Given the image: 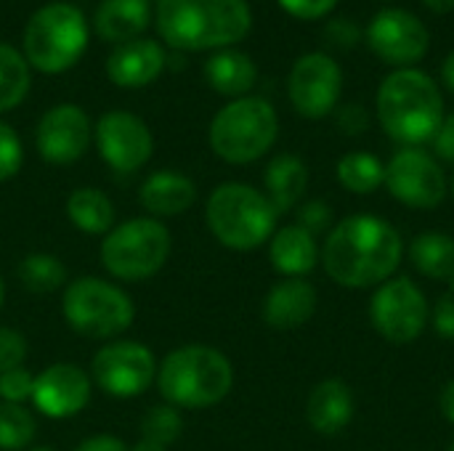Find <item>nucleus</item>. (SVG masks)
I'll use <instances>...</instances> for the list:
<instances>
[{
    "mask_svg": "<svg viewBox=\"0 0 454 451\" xmlns=\"http://www.w3.org/2000/svg\"><path fill=\"white\" fill-rule=\"evenodd\" d=\"M404 258L402 234L372 213L348 215L335 223L319 250L327 276L348 290L380 287Z\"/></svg>",
    "mask_w": 454,
    "mask_h": 451,
    "instance_id": "obj_1",
    "label": "nucleus"
},
{
    "mask_svg": "<svg viewBox=\"0 0 454 451\" xmlns=\"http://www.w3.org/2000/svg\"><path fill=\"white\" fill-rule=\"evenodd\" d=\"M154 21L176 51H223L247 37L253 11L247 0H157Z\"/></svg>",
    "mask_w": 454,
    "mask_h": 451,
    "instance_id": "obj_2",
    "label": "nucleus"
},
{
    "mask_svg": "<svg viewBox=\"0 0 454 451\" xmlns=\"http://www.w3.org/2000/svg\"><path fill=\"white\" fill-rule=\"evenodd\" d=\"M378 120L396 144L420 149L431 144L444 120V98L434 77L423 69H394L378 88Z\"/></svg>",
    "mask_w": 454,
    "mask_h": 451,
    "instance_id": "obj_3",
    "label": "nucleus"
},
{
    "mask_svg": "<svg viewBox=\"0 0 454 451\" xmlns=\"http://www.w3.org/2000/svg\"><path fill=\"white\" fill-rule=\"evenodd\" d=\"M165 404L176 409L218 407L234 388V367L226 354L213 346L189 343L173 348L157 364L154 380Z\"/></svg>",
    "mask_w": 454,
    "mask_h": 451,
    "instance_id": "obj_4",
    "label": "nucleus"
},
{
    "mask_svg": "<svg viewBox=\"0 0 454 451\" xmlns=\"http://www.w3.org/2000/svg\"><path fill=\"white\" fill-rule=\"evenodd\" d=\"M277 221L279 213L269 197L250 183H221L205 202V223L210 234L215 242L237 253H250L266 245L277 231Z\"/></svg>",
    "mask_w": 454,
    "mask_h": 451,
    "instance_id": "obj_5",
    "label": "nucleus"
},
{
    "mask_svg": "<svg viewBox=\"0 0 454 451\" xmlns=\"http://www.w3.org/2000/svg\"><path fill=\"white\" fill-rule=\"evenodd\" d=\"M173 253V234L165 226V221L138 215L128 218L122 223H114V229L101 237L98 258L104 271L128 284L146 282L157 276Z\"/></svg>",
    "mask_w": 454,
    "mask_h": 451,
    "instance_id": "obj_6",
    "label": "nucleus"
},
{
    "mask_svg": "<svg viewBox=\"0 0 454 451\" xmlns=\"http://www.w3.org/2000/svg\"><path fill=\"white\" fill-rule=\"evenodd\" d=\"M279 136L277 109L261 96H242L218 109L210 122L207 141L218 159L229 165H250L271 146Z\"/></svg>",
    "mask_w": 454,
    "mask_h": 451,
    "instance_id": "obj_7",
    "label": "nucleus"
},
{
    "mask_svg": "<svg viewBox=\"0 0 454 451\" xmlns=\"http://www.w3.org/2000/svg\"><path fill=\"white\" fill-rule=\"evenodd\" d=\"M85 13L64 0L37 8L24 27V58L43 74L72 69L88 48Z\"/></svg>",
    "mask_w": 454,
    "mask_h": 451,
    "instance_id": "obj_8",
    "label": "nucleus"
},
{
    "mask_svg": "<svg viewBox=\"0 0 454 451\" xmlns=\"http://www.w3.org/2000/svg\"><path fill=\"white\" fill-rule=\"evenodd\" d=\"M61 314L69 330L90 340H117L136 322L133 298L101 276L69 279L61 295Z\"/></svg>",
    "mask_w": 454,
    "mask_h": 451,
    "instance_id": "obj_9",
    "label": "nucleus"
},
{
    "mask_svg": "<svg viewBox=\"0 0 454 451\" xmlns=\"http://www.w3.org/2000/svg\"><path fill=\"white\" fill-rule=\"evenodd\" d=\"M370 322L386 343L410 346L426 332L431 306L410 276H396L375 290L370 300Z\"/></svg>",
    "mask_w": 454,
    "mask_h": 451,
    "instance_id": "obj_10",
    "label": "nucleus"
},
{
    "mask_svg": "<svg viewBox=\"0 0 454 451\" xmlns=\"http://www.w3.org/2000/svg\"><path fill=\"white\" fill-rule=\"evenodd\" d=\"M157 356L138 340H109L90 359V380L114 399H136L157 380Z\"/></svg>",
    "mask_w": 454,
    "mask_h": 451,
    "instance_id": "obj_11",
    "label": "nucleus"
},
{
    "mask_svg": "<svg viewBox=\"0 0 454 451\" xmlns=\"http://www.w3.org/2000/svg\"><path fill=\"white\" fill-rule=\"evenodd\" d=\"M388 194L415 210H434L447 197V175L434 154L404 146L399 149L386 165V183Z\"/></svg>",
    "mask_w": 454,
    "mask_h": 451,
    "instance_id": "obj_12",
    "label": "nucleus"
},
{
    "mask_svg": "<svg viewBox=\"0 0 454 451\" xmlns=\"http://www.w3.org/2000/svg\"><path fill=\"white\" fill-rule=\"evenodd\" d=\"M93 144L104 165L114 173H138L154 154V136L149 125L125 109L104 112L93 125Z\"/></svg>",
    "mask_w": 454,
    "mask_h": 451,
    "instance_id": "obj_13",
    "label": "nucleus"
},
{
    "mask_svg": "<svg viewBox=\"0 0 454 451\" xmlns=\"http://www.w3.org/2000/svg\"><path fill=\"white\" fill-rule=\"evenodd\" d=\"M364 40L380 61L396 69H410L423 61L431 45L428 27L404 8L378 11L364 29Z\"/></svg>",
    "mask_w": 454,
    "mask_h": 451,
    "instance_id": "obj_14",
    "label": "nucleus"
},
{
    "mask_svg": "<svg viewBox=\"0 0 454 451\" xmlns=\"http://www.w3.org/2000/svg\"><path fill=\"white\" fill-rule=\"evenodd\" d=\"M343 72L338 61L322 51L301 56L287 77V96L293 109L306 120H325L340 101Z\"/></svg>",
    "mask_w": 454,
    "mask_h": 451,
    "instance_id": "obj_15",
    "label": "nucleus"
},
{
    "mask_svg": "<svg viewBox=\"0 0 454 451\" xmlns=\"http://www.w3.org/2000/svg\"><path fill=\"white\" fill-rule=\"evenodd\" d=\"M93 141V125L82 106L77 104H56L51 106L37 128L35 146L37 154L48 165H72L77 162Z\"/></svg>",
    "mask_w": 454,
    "mask_h": 451,
    "instance_id": "obj_16",
    "label": "nucleus"
},
{
    "mask_svg": "<svg viewBox=\"0 0 454 451\" xmlns=\"http://www.w3.org/2000/svg\"><path fill=\"white\" fill-rule=\"evenodd\" d=\"M90 396V375L72 362H56L35 375L32 407L48 420H69L80 415L82 409H88Z\"/></svg>",
    "mask_w": 454,
    "mask_h": 451,
    "instance_id": "obj_17",
    "label": "nucleus"
},
{
    "mask_svg": "<svg viewBox=\"0 0 454 451\" xmlns=\"http://www.w3.org/2000/svg\"><path fill=\"white\" fill-rule=\"evenodd\" d=\"M168 64V53L157 40L136 37L117 45L106 58V77L117 88H146L152 85Z\"/></svg>",
    "mask_w": 454,
    "mask_h": 451,
    "instance_id": "obj_18",
    "label": "nucleus"
},
{
    "mask_svg": "<svg viewBox=\"0 0 454 451\" xmlns=\"http://www.w3.org/2000/svg\"><path fill=\"white\" fill-rule=\"evenodd\" d=\"M317 287L309 279H282L263 298V322L271 330H301L317 314Z\"/></svg>",
    "mask_w": 454,
    "mask_h": 451,
    "instance_id": "obj_19",
    "label": "nucleus"
},
{
    "mask_svg": "<svg viewBox=\"0 0 454 451\" xmlns=\"http://www.w3.org/2000/svg\"><path fill=\"white\" fill-rule=\"evenodd\" d=\"M138 202L149 218H178L197 202V183L181 170H157L144 178L138 189Z\"/></svg>",
    "mask_w": 454,
    "mask_h": 451,
    "instance_id": "obj_20",
    "label": "nucleus"
},
{
    "mask_svg": "<svg viewBox=\"0 0 454 451\" xmlns=\"http://www.w3.org/2000/svg\"><path fill=\"white\" fill-rule=\"evenodd\" d=\"M354 420V393L346 380L327 377L309 393L306 423L319 436H338Z\"/></svg>",
    "mask_w": 454,
    "mask_h": 451,
    "instance_id": "obj_21",
    "label": "nucleus"
},
{
    "mask_svg": "<svg viewBox=\"0 0 454 451\" xmlns=\"http://www.w3.org/2000/svg\"><path fill=\"white\" fill-rule=\"evenodd\" d=\"M269 260H271L274 271L282 274L285 279H303L319 263L317 237H311L298 223L282 226L269 239Z\"/></svg>",
    "mask_w": 454,
    "mask_h": 451,
    "instance_id": "obj_22",
    "label": "nucleus"
},
{
    "mask_svg": "<svg viewBox=\"0 0 454 451\" xmlns=\"http://www.w3.org/2000/svg\"><path fill=\"white\" fill-rule=\"evenodd\" d=\"M152 19L149 0H101L93 16L96 35L109 43H130L144 35Z\"/></svg>",
    "mask_w": 454,
    "mask_h": 451,
    "instance_id": "obj_23",
    "label": "nucleus"
},
{
    "mask_svg": "<svg viewBox=\"0 0 454 451\" xmlns=\"http://www.w3.org/2000/svg\"><path fill=\"white\" fill-rule=\"evenodd\" d=\"M263 194L269 197V202L274 205V210L279 215L290 213L293 207H298V202L303 199L306 189H309V167L298 154H277L263 173Z\"/></svg>",
    "mask_w": 454,
    "mask_h": 451,
    "instance_id": "obj_24",
    "label": "nucleus"
},
{
    "mask_svg": "<svg viewBox=\"0 0 454 451\" xmlns=\"http://www.w3.org/2000/svg\"><path fill=\"white\" fill-rule=\"evenodd\" d=\"M205 80L215 93L229 96L234 101L250 96L253 85L258 82V66L245 51L223 48L205 61Z\"/></svg>",
    "mask_w": 454,
    "mask_h": 451,
    "instance_id": "obj_25",
    "label": "nucleus"
},
{
    "mask_svg": "<svg viewBox=\"0 0 454 451\" xmlns=\"http://www.w3.org/2000/svg\"><path fill=\"white\" fill-rule=\"evenodd\" d=\"M67 218L69 223L88 234V237H106L114 229L117 213H114V202L96 186H80L67 197Z\"/></svg>",
    "mask_w": 454,
    "mask_h": 451,
    "instance_id": "obj_26",
    "label": "nucleus"
},
{
    "mask_svg": "<svg viewBox=\"0 0 454 451\" xmlns=\"http://www.w3.org/2000/svg\"><path fill=\"white\" fill-rule=\"evenodd\" d=\"M412 266L434 282H452L454 239L444 231H423L410 245Z\"/></svg>",
    "mask_w": 454,
    "mask_h": 451,
    "instance_id": "obj_27",
    "label": "nucleus"
},
{
    "mask_svg": "<svg viewBox=\"0 0 454 451\" xmlns=\"http://www.w3.org/2000/svg\"><path fill=\"white\" fill-rule=\"evenodd\" d=\"M338 181L351 194H372L386 183V165L370 152H348L338 159Z\"/></svg>",
    "mask_w": 454,
    "mask_h": 451,
    "instance_id": "obj_28",
    "label": "nucleus"
},
{
    "mask_svg": "<svg viewBox=\"0 0 454 451\" xmlns=\"http://www.w3.org/2000/svg\"><path fill=\"white\" fill-rule=\"evenodd\" d=\"M16 274H19V282L35 295H51L56 290H64L67 282H69L67 266L53 253H29V255H24Z\"/></svg>",
    "mask_w": 454,
    "mask_h": 451,
    "instance_id": "obj_29",
    "label": "nucleus"
},
{
    "mask_svg": "<svg viewBox=\"0 0 454 451\" xmlns=\"http://www.w3.org/2000/svg\"><path fill=\"white\" fill-rule=\"evenodd\" d=\"M32 77L24 53L8 43H0V114L16 109L29 93Z\"/></svg>",
    "mask_w": 454,
    "mask_h": 451,
    "instance_id": "obj_30",
    "label": "nucleus"
},
{
    "mask_svg": "<svg viewBox=\"0 0 454 451\" xmlns=\"http://www.w3.org/2000/svg\"><path fill=\"white\" fill-rule=\"evenodd\" d=\"M37 423L24 404L0 401V451H27L35 441Z\"/></svg>",
    "mask_w": 454,
    "mask_h": 451,
    "instance_id": "obj_31",
    "label": "nucleus"
},
{
    "mask_svg": "<svg viewBox=\"0 0 454 451\" xmlns=\"http://www.w3.org/2000/svg\"><path fill=\"white\" fill-rule=\"evenodd\" d=\"M184 433V417H181V409L170 407V404H157L152 409L144 412L141 417V439H149V441H157L162 447H170L181 439Z\"/></svg>",
    "mask_w": 454,
    "mask_h": 451,
    "instance_id": "obj_32",
    "label": "nucleus"
},
{
    "mask_svg": "<svg viewBox=\"0 0 454 451\" xmlns=\"http://www.w3.org/2000/svg\"><path fill=\"white\" fill-rule=\"evenodd\" d=\"M24 165V146L19 133L0 120V183L16 178Z\"/></svg>",
    "mask_w": 454,
    "mask_h": 451,
    "instance_id": "obj_33",
    "label": "nucleus"
},
{
    "mask_svg": "<svg viewBox=\"0 0 454 451\" xmlns=\"http://www.w3.org/2000/svg\"><path fill=\"white\" fill-rule=\"evenodd\" d=\"M35 375L27 367H16L0 375V401L5 404H24L32 401Z\"/></svg>",
    "mask_w": 454,
    "mask_h": 451,
    "instance_id": "obj_34",
    "label": "nucleus"
},
{
    "mask_svg": "<svg viewBox=\"0 0 454 451\" xmlns=\"http://www.w3.org/2000/svg\"><path fill=\"white\" fill-rule=\"evenodd\" d=\"M27 354H29L27 338L19 330H13V327H3L0 324V375L8 372V369L24 367Z\"/></svg>",
    "mask_w": 454,
    "mask_h": 451,
    "instance_id": "obj_35",
    "label": "nucleus"
},
{
    "mask_svg": "<svg viewBox=\"0 0 454 451\" xmlns=\"http://www.w3.org/2000/svg\"><path fill=\"white\" fill-rule=\"evenodd\" d=\"M298 226L306 229L311 237H322L333 226V207L322 199H309L298 210Z\"/></svg>",
    "mask_w": 454,
    "mask_h": 451,
    "instance_id": "obj_36",
    "label": "nucleus"
},
{
    "mask_svg": "<svg viewBox=\"0 0 454 451\" xmlns=\"http://www.w3.org/2000/svg\"><path fill=\"white\" fill-rule=\"evenodd\" d=\"M290 16L301 19V21H317L325 19L327 13L335 11L338 0H277Z\"/></svg>",
    "mask_w": 454,
    "mask_h": 451,
    "instance_id": "obj_37",
    "label": "nucleus"
},
{
    "mask_svg": "<svg viewBox=\"0 0 454 451\" xmlns=\"http://www.w3.org/2000/svg\"><path fill=\"white\" fill-rule=\"evenodd\" d=\"M325 40L338 45V48H351V45L364 40V32L354 21H348V19H333L325 27Z\"/></svg>",
    "mask_w": 454,
    "mask_h": 451,
    "instance_id": "obj_38",
    "label": "nucleus"
},
{
    "mask_svg": "<svg viewBox=\"0 0 454 451\" xmlns=\"http://www.w3.org/2000/svg\"><path fill=\"white\" fill-rule=\"evenodd\" d=\"M338 128L346 136H362L370 128V112L362 104H343L338 109Z\"/></svg>",
    "mask_w": 454,
    "mask_h": 451,
    "instance_id": "obj_39",
    "label": "nucleus"
},
{
    "mask_svg": "<svg viewBox=\"0 0 454 451\" xmlns=\"http://www.w3.org/2000/svg\"><path fill=\"white\" fill-rule=\"evenodd\" d=\"M431 324L439 338L454 340V292H447L439 298L436 308L431 311Z\"/></svg>",
    "mask_w": 454,
    "mask_h": 451,
    "instance_id": "obj_40",
    "label": "nucleus"
},
{
    "mask_svg": "<svg viewBox=\"0 0 454 451\" xmlns=\"http://www.w3.org/2000/svg\"><path fill=\"white\" fill-rule=\"evenodd\" d=\"M431 144H434V152H436L439 159L454 162V112L452 114H444L442 128L436 130V136H434Z\"/></svg>",
    "mask_w": 454,
    "mask_h": 451,
    "instance_id": "obj_41",
    "label": "nucleus"
},
{
    "mask_svg": "<svg viewBox=\"0 0 454 451\" xmlns=\"http://www.w3.org/2000/svg\"><path fill=\"white\" fill-rule=\"evenodd\" d=\"M74 451H130V447L117 439V436H109V433H96V436H88L85 441H80Z\"/></svg>",
    "mask_w": 454,
    "mask_h": 451,
    "instance_id": "obj_42",
    "label": "nucleus"
},
{
    "mask_svg": "<svg viewBox=\"0 0 454 451\" xmlns=\"http://www.w3.org/2000/svg\"><path fill=\"white\" fill-rule=\"evenodd\" d=\"M439 409H442L444 420L454 425V377L442 388V393H439Z\"/></svg>",
    "mask_w": 454,
    "mask_h": 451,
    "instance_id": "obj_43",
    "label": "nucleus"
},
{
    "mask_svg": "<svg viewBox=\"0 0 454 451\" xmlns=\"http://www.w3.org/2000/svg\"><path fill=\"white\" fill-rule=\"evenodd\" d=\"M442 77H444V85L454 93V51L444 58V64H442Z\"/></svg>",
    "mask_w": 454,
    "mask_h": 451,
    "instance_id": "obj_44",
    "label": "nucleus"
},
{
    "mask_svg": "<svg viewBox=\"0 0 454 451\" xmlns=\"http://www.w3.org/2000/svg\"><path fill=\"white\" fill-rule=\"evenodd\" d=\"M130 451H168V447H162V444H157V441H149V439H138Z\"/></svg>",
    "mask_w": 454,
    "mask_h": 451,
    "instance_id": "obj_45",
    "label": "nucleus"
},
{
    "mask_svg": "<svg viewBox=\"0 0 454 451\" xmlns=\"http://www.w3.org/2000/svg\"><path fill=\"white\" fill-rule=\"evenodd\" d=\"M434 13H450L454 8V0H423Z\"/></svg>",
    "mask_w": 454,
    "mask_h": 451,
    "instance_id": "obj_46",
    "label": "nucleus"
},
{
    "mask_svg": "<svg viewBox=\"0 0 454 451\" xmlns=\"http://www.w3.org/2000/svg\"><path fill=\"white\" fill-rule=\"evenodd\" d=\"M3 303H5V282L0 276V308H3Z\"/></svg>",
    "mask_w": 454,
    "mask_h": 451,
    "instance_id": "obj_47",
    "label": "nucleus"
},
{
    "mask_svg": "<svg viewBox=\"0 0 454 451\" xmlns=\"http://www.w3.org/2000/svg\"><path fill=\"white\" fill-rule=\"evenodd\" d=\"M27 451H56L53 447H32V449H27Z\"/></svg>",
    "mask_w": 454,
    "mask_h": 451,
    "instance_id": "obj_48",
    "label": "nucleus"
},
{
    "mask_svg": "<svg viewBox=\"0 0 454 451\" xmlns=\"http://www.w3.org/2000/svg\"><path fill=\"white\" fill-rule=\"evenodd\" d=\"M450 287H452V292H454V276H452V282H450Z\"/></svg>",
    "mask_w": 454,
    "mask_h": 451,
    "instance_id": "obj_49",
    "label": "nucleus"
},
{
    "mask_svg": "<svg viewBox=\"0 0 454 451\" xmlns=\"http://www.w3.org/2000/svg\"><path fill=\"white\" fill-rule=\"evenodd\" d=\"M447 451H454V441H452V444H450V449H447Z\"/></svg>",
    "mask_w": 454,
    "mask_h": 451,
    "instance_id": "obj_50",
    "label": "nucleus"
},
{
    "mask_svg": "<svg viewBox=\"0 0 454 451\" xmlns=\"http://www.w3.org/2000/svg\"><path fill=\"white\" fill-rule=\"evenodd\" d=\"M452 197H454V175H452Z\"/></svg>",
    "mask_w": 454,
    "mask_h": 451,
    "instance_id": "obj_51",
    "label": "nucleus"
}]
</instances>
